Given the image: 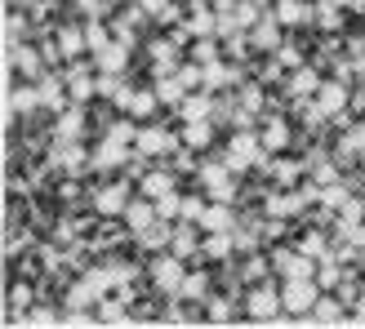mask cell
<instances>
[{
	"mask_svg": "<svg viewBox=\"0 0 365 329\" xmlns=\"http://www.w3.org/2000/svg\"><path fill=\"white\" fill-rule=\"evenodd\" d=\"M277 58H281V67H289V71H299V67H303V53H299V49H281Z\"/></svg>",
	"mask_w": 365,
	"mask_h": 329,
	"instance_id": "b9f144b4",
	"label": "cell"
},
{
	"mask_svg": "<svg viewBox=\"0 0 365 329\" xmlns=\"http://www.w3.org/2000/svg\"><path fill=\"white\" fill-rule=\"evenodd\" d=\"M250 41L259 45V49H277V41H281V18L277 14H263L259 23L250 27Z\"/></svg>",
	"mask_w": 365,
	"mask_h": 329,
	"instance_id": "ba28073f",
	"label": "cell"
},
{
	"mask_svg": "<svg viewBox=\"0 0 365 329\" xmlns=\"http://www.w3.org/2000/svg\"><path fill=\"white\" fill-rule=\"evenodd\" d=\"M14 67L23 71V76H41V53L36 49H14Z\"/></svg>",
	"mask_w": 365,
	"mask_h": 329,
	"instance_id": "d4e9b609",
	"label": "cell"
},
{
	"mask_svg": "<svg viewBox=\"0 0 365 329\" xmlns=\"http://www.w3.org/2000/svg\"><path fill=\"white\" fill-rule=\"evenodd\" d=\"M339 174H334V164H317V182H325V187H330Z\"/></svg>",
	"mask_w": 365,
	"mask_h": 329,
	"instance_id": "ee69618b",
	"label": "cell"
},
{
	"mask_svg": "<svg viewBox=\"0 0 365 329\" xmlns=\"http://www.w3.org/2000/svg\"><path fill=\"white\" fill-rule=\"evenodd\" d=\"M200 227L205 231H232V214H227V200H218L214 209L200 214Z\"/></svg>",
	"mask_w": 365,
	"mask_h": 329,
	"instance_id": "d6986e66",
	"label": "cell"
},
{
	"mask_svg": "<svg viewBox=\"0 0 365 329\" xmlns=\"http://www.w3.org/2000/svg\"><path fill=\"white\" fill-rule=\"evenodd\" d=\"M205 289H210V276H205V271H187V281H182L178 294H182V298H205Z\"/></svg>",
	"mask_w": 365,
	"mask_h": 329,
	"instance_id": "484cf974",
	"label": "cell"
},
{
	"mask_svg": "<svg viewBox=\"0 0 365 329\" xmlns=\"http://www.w3.org/2000/svg\"><path fill=\"white\" fill-rule=\"evenodd\" d=\"M232 80H241L232 67H223V63H210V67H205V89H223V85H232Z\"/></svg>",
	"mask_w": 365,
	"mask_h": 329,
	"instance_id": "cb8c5ba5",
	"label": "cell"
},
{
	"mask_svg": "<svg viewBox=\"0 0 365 329\" xmlns=\"http://www.w3.org/2000/svg\"><path fill=\"white\" fill-rule=\"evenodd\" d=\"M174 169H178V174H187V169H196V164H192V156H187V152H182V156L174 160Z\"/></svg>",
	"mask_w": 365,
	"mask_h": 329,
	"instance_id": "f6af8a7d",
	"label": "cell"
},
{
	"mask_svg": "<svg viewBox=\"0 0 365 329\" xmlns=\"http://www.w3.org/2000/svg\"><path fill=\"white\" fill-rule=\"evenodd\" d=\"M307 89L317 94L321 80H317V71H312V67H299V71H294V80H289V94H294V98H307Z\"/></svg>",
	"mask_w": 365,
	"mask_h": 329,
	"instance_id": "603a6c76",
	"label": "cell"
},
{
	"mask_svg": "<svg viewBox=\"0 0 365 329\" xmlns=\"http://www.w3.org/2000/svg\"><path fill=\"white\" fill-rule=\"evenodd\" d=\"M281 18V23H303V18H312V9L303 5V0H277V9H272Z\"/></svg>",
	"mask_w": 365,
	"mask_h": 329,
	"instance_id": "7402d4cb",
	"label": "cell"
},
{
	"mask_svg": "<svg viewBox=\"0 0 365 329\" xmlns=\"http://www.w3.org/2000/svg\"><path fill=\"white\" fill-rule=\"evenodd\" d=\"M259 138H263V147H267V152H281L285 142H289V125H285V120H267Z\"/></svg>",
	"mask_w": 365,
	"mask_h": 329,
	"instance_id": "ffe728a7",
	"label": "cell"
},
{
	"mask_svg": "<svg viewBox=\"0 0 365 329\" xmlns=\"http://www.w3.org/2000/svg\"><path fill=\"white\" fill-rule=\"evenodd\" d=\"M143 192H148L152 200L170 196V192H174V174H148V182H143Z\"/></svg>",
	"mask_w": 365,
	"mask_h": 329,
	"instance_id": "83f0119b",
	"label": "cell"
},
{
	"mask_svg": "<svg viewBox=\"0 0 365 329\" xmlns=\"http://www.w3.org/2000/svg\"><path fill=\"white\" fill-rule=\"evenodd\" d=\"M152 281L160 285V289H170V294H178L182 289V281H187V271H182V258L170 249V254H160V258L152 263Z\"/></svg>",
	"mask_w": 365,
	"mask_h": 329,
	"instance_id": "3957f363",
	"label": "cell"
},
{
	"mask_svg": "<svg viewBox=\"0 0 365 329\" xmlns=\"http://www.w3.org/2000/svg\"><path fill=\"white\" fill-rule=\"evenodd\" d=\"M317 285H321V289H334V285H343V271H339V263H334V258H325V263L317 267Z\"/></svg>",
	"mask_w": 365,
	"mask_h": 329,
	"instance_id": "f546056e",
	"label": "cell"
},
{
	"mask_svg": "<svg viewBox=\"0 0 365 329\" xmlns=\"http://www.w3.org/2000/svg\"><path fill=\"white\" fill-rule=\"evenodd\" d=\"M125 160H130V152H125V142L112 138V134L94 147V169H116V164H125Z\"/></svg>",
	"mask_w": 365,
	"mask_h": 329,
	"instance_id": "8992f818",
	"label": "cell"
},
{
	"mask_svg": "<svg viewBox=\"0 0 365 329\" xmlns=\"http://www.w3.org/2000/svg\"><path fill=\"white\" fill-rule=\"evenodd\" d=\"M41 107V85H18L9 94V112H36Z\"/></svg>",
	"mask_w": 365,
	"mask_h": 329,
	"instance_id": "2e32d148",
	"label": "cell"
},
{
	"mask_svg": "<svg viewBox=\"0 0 365 329\" xmlns=\"http://www.w3.org/2000/svg\"><path fill=\"white\" fill-rule=\"evenodd\" d=\"M192 63H218V45H214V36H205V41H196L192 45Z\"/></svg>",
	"mask_w": 365,
	"mask_h": 329,
	"instance_id": "4dcf8cb0",
	"label": "cell"
},
{
	"mask_svg": "<svg viewBox=\"0 0 365 329\" xmlns=\"http://www.w3.org/2000/svg\"><path fill=\"white\" fill-rule=\"evenodd\" d=\"M125 58H130V45H103L98 53H94V67L98 71H125Z\"/></svg>",
	"mask_w": 365,
	"mask_h": 329,
	"instance_id": "9c48e42d",
	"label": "cell"
},
{
	"mask_svg": "<svg viewBox=\"0 0 365 329\" xmlns=\"http://www.w3.org/2000/svg\"><path fill=\"white\" fill-rule=\"evenodd\" d=\"M41 107H49V112H67L63 76H45V80H41Z\"/></svg>",
	"mask_w": 365,
	"mask_h": 329,
	"instance_id": "7c38bea8",
	"label": "cell"
},
{
	"mask_svg": "<svg viewBox=\"0 0 365 329\" xmlns=\"http://www.w3.org/2000/svg\"><path fill=\"white\" fill-rule=\"evenodd\" d=\"M200 214H205L200 196H182V218H187V223H200Z\"/></svg>",
	"mask_w": 365,
	"mask_h": 329,
	"instance_id": "74e56055",
	"label": "cell"
},
{
	"mask_svg": "<svg viewBox=\"0 0 365 329\" xmlns=\"http://www.w3.org/2000/svg\"><path fill=\"white\" fill-rule=\"evenodd\" d=\"M227 164H232V174L250 169V164H267V160H263V138L254 134V130H241V134L232 138V156H227Z\"/></svg>",
	"mask_w": 365,
	"mask_h": 329,
	"instance_id": "7a4b0ae2",
	"label": "cell"
},
{
	"mask_svg": "<svg viewBox=\"0 0 365 329\" xmlns=\"http://www.w3.org/2000/svg\"><path fill=\"white\" fill-rule=\"evenodd\" d=\"M343 103H348V89H343L339 80H325V85L317 89V112H321V116H339Z\"/></svg>",
	"mask_w": 365,
	"mask_h": 329,
	"instance_id": "52a82bcc",
	"label": "cell"
},
{
	"mask_svg": "<svg viewBox=\"0 0 365 329\" xmlns=\"http://www.w3.org/2000/svg\"><path fill=\"white\" fill-rule=\"evenodd\" d=\"M138 9H143V14H152V18H165L174 5H170V0H138Z\"/></svg>",
	"mask_w": 365,
	"mask_h": 329,
	"instance_id": "ab89813d",
	"label": "cell"
},
{
	"mask_svg": "<svg viewBox=\"0 0 365 329\" xmlns=\"http://www.w3.org/2000/svg\"><path fill=\"white\" fill-rule=\"evenodd\" d=\"M263 271H267V263H263V258H250L241 276H245V281H263Z\"/></svg>",
	"mask_w": 365,
	"mask_h": 329,
	"instance_id": "7bdbcfd3",
	"label": "cell"
},
{
	"mask_svg": "<svg viewBox=\"0 0 365 329\" xmlns=\"http://www.w3.org/2000/svg\"><path fill=\"white\" fill-rule=\"evenodd\" d=\"M299 249L307 254V258H325V236L321 231H307L303 241H299Z\"/></svg>",
	"mask_w": 365,
	"mask_h": 329,
	"instance_id": "d590c367",
	"label": "cell"
},
{
	"mask_svg": "<svg viewBox=\"0 0 365 329\" xmlns=\"http://www.w3.org/2000/svg\"><path fill=\"white\" fill-rule=\"evenodd\" d=\"M182 89H187L182 80H160V85H156V98L170 103V107H178V103H182Z\"/></svg>",
	"mask_w": 365,
	"mask_h": 329,
	"instance_id": "1f68e13d",
	"label": "cell"
},
{
	"mask_svg": "<svg viewBox=\"0 0 365 329\" xmlns=\"http://www.w3.org/2000/svg\"><path fill=\"white\" fill-rule=\"evenodd\" d=\"M267 169L277 174V182H281V187H289V182H299V164H294V160H277V164L267 160Z\"/></svg>",
	"mask_w": 365,
	"mask_h": 329,
	"instance_id": "836d02e7",
	"label": "cell"
},
{
	"mask_svg": "<svg viewBox=\"0 0 365 329\" xmlns=\"http://www.w3.org/2000/svg\"><path fill=\"white\" fill-rule=\"evenodd\" d=\"M81 160H85V152H81L71 138L53 147V164H58V169H67V174H76V169H81Z\"/></svg>",
	"mask_w": 365,
	"mask_h": 329,
	"instance_id": "ac0fdd59",
	"label": "cell"
},
{
	"mask_svg": "<svg viewBox=\"0 0 365 329\" xmlns=\"http://www.w3.org/2000/svg\"><path fill=\"white\" fill-rule=\"evenodd\" d=\"M317 27H325V31L339 27V0H325V5H317Z\"/></svg>",
	"mask_w": 365,
	"mask_h": 329,
	"instance_id": "e575fe53",
	"label": "cell"
},
{
	"mask_svg": "<svg viewBox=\"0 0 365 329\" xmlns=\"http://www.w3.org/2000/svg\"><path fill=\"white\" fill-rule=\"evenodd\" d=\"M312 316H317V320H339V316H343V298L321 294V298H317V307H312Z\"/></svg>",
	"mask_w": 365,
	"mask_h": 329,
	"instance_id": "f1b7e54d",
	"label": "cell"
},
{
	"mask_svg": "<svg viewBox=\"0 0 365 329\" xmlns=\"http://www.w3.org/2000/svg\"><path fill=\"white\" fill-rule=\"evenodd\" d=\"M94 209L98 214H125L130 205H125V187H103L94 192Z\"/></svg>",
	"mask_w": 365,
	"mask_h": 329,
	"instance_id": "5bb4252c",
	"label": "cell"
},
{
	"mask_svg": "<svg viewBox=\"0 0 365 329\" xmlns=\"http://www.w3.org/2000/svg\"><path fill=\"white\" fill-rule=\"evenodd\" d=\"M156 103H160V98H156V89H152V94H148V89H138V94L130 89V94L120 98V107H125V112H130L134 120H138V116H152V112H156Z\"/></svg>",
	"mask_w": 365,
	"mask_h": 329,
	"instance_id": "30bf717a",
	"label": "cell"
},
{
	"mask_svg": "<svg viewBox=\"0 0 365 329\" xmlns=\"http://www.w3.org/2000/svg\"><path fill=\"white\" fill-rule=\"evenodd\" d=\"M241 103H245V112H263V89H259V85H250L245 94H241Z\"/></svg>",
	"mask_w": 365,
	"mask_h": 329,
	"instance_id": "f35d334b",
	"label": "cell"
},
{
	"mask_svg": "<svg viewBox=\"0 0 365 329\" xmlns=\"http://www.w3.org/2000/svg\"><path fill=\"white\" fill-rule=\"evenodd\" d=\"M200 227V223H196ZM196 227L187 223V218H182V227H174V241H170V249L178 254V258H187V254H196L200 245H196Z\"/></svg>",
	"mask_w": 365,
	"mask_h": 329,
	"instance_id": "e0dca14e",
	"label": "cell"
},
{
	"mask_svg": "<svg viewBox=\"0 0 365 329\" xmlns=\"http://www.w3.org/2000/svg\"><path fill=\"white\" fill-rule=\"evenodd\" d=\"M156 214L165 218V223H170V218H182V196H178V192L160 196V200H156Z\"/></svg>",
	"mask_w": 365,
	"mask_h": 329,
	"instance_id": "d6a6232c",
	"label": "cell"
},
{
	"mask_svg": "<svg viewBox=\"0 0 365 329\" xmlns=\"http://www.w3.org/2000/svg\"><path fill=\"white\" fill-rule=\"evenodd\" d=\"M85 36H89V49H94V53L107 45V27L98 23V18H89V23H85Z\"/></svg>",
	"mask_w": 365,
	"mask_h": 329,
	"instance_id": "8d00e7d4",
	"label": "cell"
},
{
	"mask_svg": "<svg viewBox=\"0 0 365 329\" xmlns=\"http://www.w3.org/2000/svg\"><path fill=\"white\" fill-rule=\"evenodd\" d=\"M178 112H182V120H210L214 116V103H210V94H192V98L178 103Z\"/></svg>",
	"mask_w": 365,
	"mask_h": 329,
	"instance_id": "9a60e30c",
	"label": "cell"
},
{
	"mask_svg": "<svg viewBox=\"0 0 365 329\" xmlns=\"http://www.w3.org/2000/svg\"><path fill=\"white\" fill-rule=\"evenodd\" d=\"M210 138H214V130H210V120H187V130H182V142L196 152V147H210Z\"/></svg>",
	"mask_w": 365,
	"mask_h": 329,
	"instance_id": "44dd1931",
	"label": "cell"
},
{
	"mask_svg": "<svg viewBox=\"0 0 365 329\" xmlns=\"http://www.w3.org/2000/svg\"><path fill=\"white\" fill-rule=\"evenodd\" d=\"M156 218H160V214H156V200H152V205H148V200H134V205L125 209V223H130L134 231H143V227H152Z\"/></svg>",
	"mask_w": 365,
	"mask_h": 329,
	"instance_id": "4fadbf2b",
	"label": "cell"
},
{
	"mask_svg": "<svg viewBox=\"0 0 365 329\" xmlns=\"http://www.w3.org/2000/svg\"><path fill=\"white\" fill-rule=\"evenodd\" d=\"M81 125H85V116L76 112V107L58 112V138H76V134H81Z\"/></svg>",
	"mask_w": 365,
	"mask_h": 329,
	"instance_id": "4316f807",
	"label": "cell"
},
{
	"mask_svg": "<svg viewBox=\"0 0 365 329\" xmlns=\"http://www.w3.org/2000/svg\"><path fill=\"white\" fill-rule=\"evenodd\" d=\"M281 307H285V298L277 294V285H263V289H254V294H250L245 312H250V316H277Z\"/></svg>",
	"mask_w": 365,
	"mask_h": 329,
	"instance_id": "5b68a950",
	"label": "cell"
},
{
	"mask_svg": "<svg viewBox=\"0 0 365 329\" xmlns=\"http://www.w3.org/2000/svg\"><path fill=\"white\" fill-rule=\"evenodd\" d=\"M174 147H178V138L170 130H138V138H134V152H143V156H165Z\"/></svg>",
	"mask_w": 365,
	"mask_h": 329,
	"instance_id": "277c9868",
	"label": "cell"
},
{
	"mask_svg": "<svg viewBox=\"0 0 365 329\" xmlns=\"http://www.w3.org/2000/svg\"><path fill=\"white\" fill-rule=\"evenodd\" d=\"M76 5H81V14H85V18H103L112 0H76Z\"/></svg>",
	"mask_w": 365,
	"mask_h": 329,
	"instance_id": "60d3db41",
	"label": "cell"
},
{
	"mask_svg": "<svg viewBox=\"0 0 365 329\" xmlns=\"http://www.w3.org/2000/svg\"><path fill=\"white\" fill-rule=\"evenodd\" d=\"M53 41H58V49L67 53V58H81V53L89 49V36H85L81 27H58V36H53Z\"/></svg>",
	"mask_w": 365,
	"mask_h": 329,
	"instance_id": "8fae6325",
	"label": "cell"
},
{
	"mask_svg": "<svg viewBox=\"0 0 365 329\" xmlns=\"http://www.w3.org/2000/svg\"><path fill=\"white\" fill-rule=\"evenodd\" d=\"M281 298H285V312L307 316L317 307V298H321V285H317V276H294V281H285Z\"/></svg>",
	"mask_w": 365,
	"mask_h": 329,
	"instance_id": "6da1fadb",
	"label": "cell"
}]
</instances>
